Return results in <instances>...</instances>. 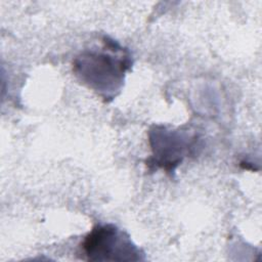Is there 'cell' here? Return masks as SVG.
<instances>
[{"label":"cell","instance_id":"6da1fadb","mask_svg":"<svg viewBox=\"0 0 262 262\" xmlns=\"http://www.w3.org/2000/svg\"><path fill=\"white\" fill-rule=\"evenodd\" d=\"M130 58L114 41H104L102 49L82 52L74 60L77 77L104 98H113L130 68Z\"/></svg>","mask_w":262,"mask_h":262},{"label":"cell","instance_id":"7a4b0ae2","mask_svg":"<svg viewBox=\"0 0 262 262\" xmlns=\"http://www.w3.org/2000/svg\"><path fill=\"white\" fill-rule=\"evenodd\" d=\"M82 249L89 261H138L139 250L113 224L96 225L85 236Z\"/></svg>","mask_w":262,"mask_h":262}]
</instances>
